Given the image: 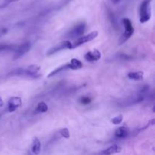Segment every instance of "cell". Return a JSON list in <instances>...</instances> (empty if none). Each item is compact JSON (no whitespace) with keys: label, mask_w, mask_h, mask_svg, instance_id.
Wrapping results in <instances>:
<instances>
[{"label":"cell","mask_w":155,"mask_h":155,"mask_svg":"<svg viewBox=\"0 0 155 155\" xmlns=\"http://www.w3.org/2000/svg\"><path fill=\"white\" fill-rule=\"evenodd\" d=\"M5 32H4V30H0V36H1L2 34H3V33H4Z\"/></svg>","instance_id":"27"},{"label":"cell","mask_w":155,"mask_h":155,"mask_svg":"<svg viewBox=\"0 0 155 155\" xmlns=\"http://www.w3.org/2000/svg\"><path fill=\"white\" fill-rule=\"evenodd\" d=\"M101 57V54L98 49H93L86 53L84 58L89 62H95L99 60Z\"/></svg>","instance_id":"11"},{"label":"cell","mask_w":155,"mask_h":155,"mask_svg":"<svg viewBox=\"0 0 155 155\" xmlns=\"http://www.w3.org/2000/svg\"><path fill=\"white\" fill-rule=\"evenodd\" d=\"M105 11L106 14H107V17L108 18V21H110V24L113 27V28L115 30H118L120 28L119 24H118V21L117 20V17L115 16L114 13L113 11L109 7L106 6L105 7Z\"/></svg>","instance_id":"10"},{"label":"cell","mask_w":155,"mask_h":155,"mask_svg":"<svg viewBox=\"0 0 155 155\" xmlns=\"http://www.w3.org/2000/svg\"><path fill=\"white\" fill-rule=\"evenodd\" d=\"M117 58L120 59V60H123V61L131 60L132 56L128 55V54H117Z\"/></svg>","instance_id":"23"},{"label":"cell","mask_w":155,"mask_h":155,"mask_svg":"<svg viewBox=\"0 0 155 155\" xmlns=\"http://www.w3.org/2000/svg\"><path fill=\"white\" fill-rule=\"evenodd\" d=\"M17 45L13 44H2L0 45V53L6 52V51H15Z\"/></svg>","instance_id":"18"},{"label":"cell","mask_w":155,"mask_h":155,"mask_svg":"<svg viewBox=\"0 0 155 155\" xmlns=\"http://www.w3.org/2000/svg\"><path fill=\"white\" fill-rule=\"evenodd\" d=\"M130 80H135V81H140L143 80L144 73L142 71H133V72H130L127 75Z\"/></svg>","instance_id":"16"},{"label":"cell","mask_w":155,"mask_h":155,"mask_svg":"<svg viewBox=\"0 0 155 155\" xmlns=\"http://www.w3.org/2000/svg\"><path fill=\"white\" fill-rule=\"evenodd\" d=\"M72 48V42L69 40H64L62 42H59L57 45H54L51 47V48L47 51L46 55L50 56L52 54H56V53L59 52L61 51H63L65 49H71Z\"/></svg>","instance_id":"6"},{"label":"cell","mask_w":155,"mask_h":155,"mask_svg":"<svg viewBox=\"0 0 155 155\" xmlns=\"http://www.w3.org/2000/svg\"><path fill=\"white\" fill-rule=\"evenodd\" d=\"M129 133L130 132H129L128 128L123 126V127H120L119 128H117L115 130L114 136L117 139H125V138H127L129 136Z\"/></svg>","instance_id":"12"},{"label":"cell","mask_w":155,"mask_h":155,"mask_svg":"<svg viewBox=\"0 0 155 155\" xmlns=\"http://www.w3.org/2000/svg\"><path fill=\"white\" fill-rule=\"evenodd\" d=\"M123 121V116L121 114L117 115V116L114 117V118H112L111 123H113L115 125H118V124H120L121 122Z\"/></svg>","instance_id":"20"},{"label":"cell","mask_w":155,"mask_h":155,"mask_svg":"<svg viewBox=\"0 0 155 155\" xmlns=\"http://www.w3.org/2000/svg\"><path fill=\"white\" fill-rule=\"evenodd\" d=\"M98 36V32L95 30V31L91 32L89 34H86V36H80V37L78 38L74 43H72V48H77V47H79L80 46V45H83V44L91 42V41H92L93 39H95Z\"/></svg>","instance_id":"7"},{"label":"cell","mask_w":155,"mask_h":155,"mask_svg":"<svg viewBox=\"0 0 155 155\" xmlns=\"http://www.w3.org/2000/svg\"><path fill=\"white\" fill-rule=\"evenodd\" d=\"M110 1L112 3H114V4H117V3H119L120 2V0H110Z\"/></svg>","instance_id":"25"},{"label":"cell","mask_w":155,"mask_h":155,"mask_svg":"<svg viewBox=\"0 0 155 155\" xmlns=\"http://www.w3.org/2000/svg\"><path fill=\"white\" fill-rule=\"evenodd\" d=\"M86 29V24L85 22H80L73 27L68 33H66L65 36L71 39L80 37L84 34Z\"/></svg>","instance_id":"5"},{"label":"cell","mask_w":155,"mask_h":155,"mask_svg":"<svg viewBox=\"0 0 155 155\" xmlns=\"http://www.w3.org/2000/svg\"><path fill=\"white\" fill-rule=\"evenodd\" d=\"M19 0H5V2L6 4H9V3H12V2H18Z\"/></svg>","instance_id":"24"},{"label":"cell","mask_w":155,"mask_h":155,"mask_svg":"<svg viewBox=\"0 0 155 155\" xmlns=\"http://www.w3.org/2000/svg\"><path fill=\"white\" fill-rule=\"evenodd\" d=\"M122 23L124 24V27L125 30H124V33L122 36H120L119 39V45H122V44L125 43L132 36H133V33H134V27H133V24H132L131 21L129 18H124L122 19Z\"/></svg>","instance_id":"4"},{"label":"cell","mask_w":155,"mask_h":155,"mask_svg":"<svg viewBox=\"0 0 155 155\" xmlns=\"http://www.w3.org/2000/svg\"><path fill=\"white\" fill-rule=\"evenodd\" d=\"M71 69V64H70V62L69 63H67L64 64H62L61 66L58 67V68H55L54 70H53L51 73H49L48 75V78H51V77H54L55 75H57L58 74H60V73L63 72V71H67V70H69Z\"/></svg>","instance_id":"13"},{"label":"cell","mask_w":155,"mask_h":155,"mask_svg":"<svg viewBox=\"0 0 155 155\" xmlns=\"http://www.w3.org/2000/svg\"><path fill=\"white\" fill-rule=\"evenodd\" d=\"M31 151L33 154H39L41 151V142L39 140V139L36 137H34L33 139V144H32Z\"/></svg>","instance_id":"15"},{"label":"cell","mask_w":155,"mask_h":155,"mask_svg":"<svg viewBox=\"0 0 155 155\" xmlns=\"http://www.w3.org/2000/svg\"><path fill=\"white\" fill-rule=\"evenodd\" d=\"M59 133H60L61 136L64 138H66V139H69L70 137V132L68 130V129L67 128H63L61 130H59Z\"/></svg>","instance_id":"21"},{"label":"cell","mask_w":155,"mask_h":155,"mask_svg":"<svg viewBox=\"0 0 155 155\" xmlns=\"http://www.w3.org/2000/svg\"><path fill=\"white\" fill-rule=\"evenodd\" d=\"M22 105V100L20 97H12L8 102V111L9 113L15 111Z\"/></svg>","instance_id":"9"},{"label":"cell","mask_w":155,"mask_h":155,"mask_svg":"<svg viewBox=\"0 0 155 155\" xmlns=\"http://www.w3.org/2000/svg\"><path fill=\"white\" fill-rule=\"evenodd\" d=\"M41 68L38 65L31 64L29 66L18 68L15 70H12L8 74L10 77H18V76H26L30 77H36L38 73L40 71Z\"/></svg>","instance_id":"2"},{"label":"cell","mask_w":155,"mask_h":155,"mask_svg":"<svg viewBox=\"0 0 155 155\" xmlns=\"http://www.w3.org/2000/svg\"><path fill=\"white\" fill-rule=\"evenodd\" d=\"M151 18V0H143L139 6V21L142 24L148 22Z\"/></svg>","instance_id":"3"},{"label":"cell","mask_w":155,"mask_h":155,"mask_svg":"<svg viewBox=\"0 0 155 155\" xmlns=\"http://www.w3.org/2000/svg\"><path fill=\"white\" fill-rule=\"evenodd\" d=\"M121 152V148L117 145H113L107 148V149H104L101 152V154L104 155H110L113 154H117V153Z\"/></svg>","instance_id":"14"},{"label":"cell","mask_w":155,"mask_h":155,"mask_svg":"<svg viewBox=\"0 0 155 155\" xmlns=\"http://www.w3.org/2000/svg\"><path fill=\"white\" fill-rule=\"evenodd\" d=\"M80 103L82 104H84V105H86V104H89V103L92 101V99H91L88 96H83L80 98Z\"/></svg>","instance_id":"22"},{"label":"cell","mask_w":155,"mask_h":155,"mask_svg":"<svg viewBox=\"0 0 155 155\" xmlns=\"http://www.w3.org/2000/svg\"><path fill=\"white\" fill-rule=\"evenodd\" d=\"M70 64H71V70H73V71L80 70L83 68V63L77 58L71 59V61H70Z\"/></svg>","instance_id":"17"},{"label":"cell","mask_w":155,"mask_h":155,"mask_svg":"<svg viewBox=\"0 0 155 155\" xmlns=\"http://www.w3.org/2000/svg\"><path fill=\"white\" fill-rule=\"evenodd\" d=\"M3 104H4V103H3L2 99V98H0V107H2Z\"/></svg>","instance_id":"26"},{"label":"cell","mask_w":155,"mask_h":155,"mask_svg":"<svg viewBox=\"0 0 155 155\" xmlns=\"http://www.w3.org/2000/svg\"><path fill=\"white\" fill-rule=\"evenodd\" d=\"M31 48V44L29 42H24L20 45H17L16 48L15 49V54H14V59H18L22 57L25 54H27Z\"/></svg>","instance_id":"8"},{"label":"cell","mask_w":155,"mask_h":155,"mask_svg":"<svg viewBox=\"0 0 155 155\" xmlns=\"http://www.w3.org/2000/svg\"><path fill=\"white\" fill-rule=\"evenodd\" d=\"M151 95H152V94L150 92V87L148 86H145L141 88L136 93L118 101V105L121 107H130L142 102L149 98Z\"/></svg>","instance_id":"1"},{"label":"cell","mask_w":155,"mask_h":155,"mask_svg":"<svg viewBox=\"0 0 155 155\" xmlns=\"http://www.w3.org/2000/svg\"><path fill=\"white\" fill-rule=\"evenodd\" d=\"M48 105H47L45 102H43V101H41V102H39V104H37V106H36L35 113L36 114L45 113V112L48 111Z\"/></svg>","instance_id":"19"}]
</instances>
